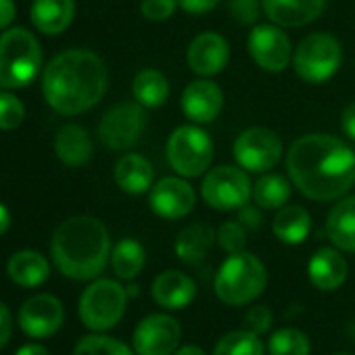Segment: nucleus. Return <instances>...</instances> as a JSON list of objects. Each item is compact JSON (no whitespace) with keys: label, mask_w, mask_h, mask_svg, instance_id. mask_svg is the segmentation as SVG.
Wrapping results in <instances>:
<instances>
[{"label":"nucleus","mask_w":355,"mask_h":355,"mask_svg":"<svg viewBox=\"0 0 355 355\" xmlns=\"http://www.w3.org/2000/svg\"><path fill=\"white\" fill-rule=\"evenodd\" d=\"M286 169L299 193L313 201H336L355 184V155L330 134L299 138L286 155Z\"/></svg>","instance_id":"1"},{"label":"nucleus","mask_w":355,"mask_h":355,"mask_svg":"<svg viewBox=\"0 0 355 355\" xmlns=\"http://www.w3.org/2000/svg\"><path fill=\"white\" fill-rule=\"evenodd\" d=\"M107 82L103 59L92 51L73 49L51 59L42 76V94L57 113L80 115L105 96Z\"/></svg>","instance_id":"2"},{"label":"nucleus","mask_w":355,"mask_h":355,"mask_svg":"<svg viewBox=\"0 0 355 355\" xmlns=\"http://www.w3.org/2000/svg\"><path fill=\"white\" fill-rule=\"evenodd\" d=\"M51 253L63 276L71 280H92L109 261L111 239L101 220L76 216L55 230Z\"/></svg>","instance_id":"3"},{"label":"nucleus","mask_w":355,"mask_h":355,"mask_svg":"<svg viewBox=\"0 0 355 355\" xmlns=\"http://www.w3.org/2000/svg\"><path fill=\"white\" fill-rule=\"evenodd\" d=\"M40 69L42 49L32 32L11 28L0 36V88H26L36 80Z\"/></svg>","instance_id":"4"},{"label":"nucleus","mask_w":355,"mask_h":355,"mask_svg":"<svg viewBox=\"0 0 355 355\" xmlns=\"http://www.w3.org/2000/svg\"><path fill=\"white\" fill-rule=\"evenodd\" d=\"M268 284V272L259 257L232 253L216 274V295L228 305H247L257 299Z\"/></svg>","instance_id":"5"},{"label":"nucleus","mask_w":355,"mask_h":355,"mask_svg":"<svg viewBox=\"0 0 355 355\" xmlns=\"http://www.w3.org/2000/svg\"><path fill=\"white\" fill-rule=\"evenodd\" d=\"M128 293L115 280H94L80 297V320L92 332L113 328L125 311Z\"/></svg>","instance_id":"6"},{"label":"nucleus","mask_w":355,"mask_h":355,"mask_svg":"<svg viewBox=\"0 0 355 355\" xmlns=\"http://www.w3.org/2000/svg\"><path fill=\"white\" fill-rule=\"evenodd\" d=\"M214 159V142L197 125L178 128L167 140V161L184 178H199Z\"/></svg>","instance_id":"7"},{"label":"nucleus","mask_w":355,"mask_h":355,"mask_svg":"<svg viewBox=\"0 0 355 355\" xmlns=\"http://www.w3.org/2000/svg\"><path fill=\"white\" fill-rule=\"evenodd\" d=\"M340 44L330 34H311L295 51L293 65L301 80L322 84L330 80L340 67Z\"/></svg>","instance_id":"8"},{"label":"nucleus","mask_w":355,"mask_h":355,"mask_svg":"<svg viewBox=\"0 0 355 355\" xmlns=\"http://www.w3.org/2000/svg\"><path fill=\"white\" fill-rule=\"evenodd\" d=\"M201 193L209 207L218 211H232L243 209L249 203L253 189L243 169L234 165H220L205 175Z\"/></svg>","instance_id":"9"},{"label":"nucleus","mask_w":355,"mask_h":355,"mask_svg":"<svg viewBox=\"0 0 355 355\" xmlns=\"http://www.w3.org/2000/svg\"><path fill=\"white\" fill-rule=\"evenodd\" d=\"M146 128V113L140 103H121L105 113L98 136L105 146L113 150L132 148Z\"/></svg>","instance_id":"10"},{"label":"nucleus","mask_w":355,"mask_h":355,"mask_svg":"<svg viewBox=\"0 0 355 355\" xmlns=\"http://www.w3.org/2000/svg\"><path fill=\"white\" fill-rule=\"evenodd\" d=\"M282 157V140L268 128H249L234 142V159L243 169L270 171Z\"/></svg>","instance_id":"11"},{"label":"nucleus","mask_w":355,"mask_h":355,"mask_svg":"<svg viewBox=\"0 0 355 355\" xmlns=\"http://www.w3.org/2000/svg\"><path fill=\"white\" fill-rule=\"evenodd\" d=\"M182 338V328L167 313L146 315L134 330L132 345L138 355H171Z\"/></svg>","instance_id":"12"},{"label":"nucleus","mask_w":355,"mask_h":355,"mask_svg":"<svg viewBox=\"0 0 355 355\" xmlns=\"http://www.w3.org/2000/svg\"><path fill=\"white\" fill-rule=\"evenodd\" d=\"M63 303L55 295H34L19 309V326L28 336L49 338L63 326Z\"/></svg>","instance_id":"13"},{"label":"nucleus","mask_w":355,"mask_h":355,"mask_svg":"<svg viewBox=\"0 0 355 355\" xmlns=\"http://www.w3.org/2000/svg\"><path fill=\"white\" fill-rule=\"evenodd\" d=\"M249 53L253 61L270 73H280L291 61V40L278 26H255L249 34Z\"/></svg>","instance_id":"14"},{"label":"nucleus","mask_w":355,"mask_h":355,"mask_svg":"<svg viewBox=\"0 0 355 355\" xmlns=\"http://www.w3.org/2000/svg\"><path fill=\"white\" fill-rule=\"evenodd\" d=\"M195 191L180 178H163L150 191V209L163 220H180L195 207Z\"/></svg>","instance_id":"15"},{"label":"nucleus","mask_w":355,"mask_h":355,"mask_svg":"<svg viewBox=\"0 0 355 355\" xmlns=\"http://www.w3.org/2000/svg\"><path fill=\"white\" fill-rule=\"evenodd\" d=\"M187 57L195 73L209 78V76H218L228 65L230 49H228V42L220 34L205 32V34H199L191 42Z\"/></svg>","instance_id":"16"},{"label":"nucleus","mask_w":355,"mask_h":355,"mask_svg":"<svg viewBox=\"0 0 355 355\" xmlns=\"http://www.w3.org/2000/svg\"><path fill=\"white\" fill-rule=\"evenodd\" d=\"M224 107V94L218 84L209 80H197L182 92V111L195 123L214 121Z\"/></svg>","instance_id":"17"},{"label":"nucleus","mask_w":355,"mask_h":355,"mask_svg":"<svg viewBox=\"0 0 355 355\" xmlns=\"http://www.w3.org/2000/svg\"><path fill=\"white\" fill-rule=\"evenodd\" d=\"M261 7L272 24L280 28H301L324 13L326 0H261Z\"/></svg>","instance_id":"18"},{"label":"nucleus","mask_w":355,"mask_h":355,"mask_svg":"<svg viewBox=\"0 0 355 355\" xmlns=\"http://www.w3.org/2000/svg\"><path fill=\"white\" fill-rule=\"evenodd\" d=\"M150 295L165 309H182L195 299L197 286L187 274L178 270H167L155 278Z\"/></svg>","instance_id":"19"},{"label":"nucleus","mask_w":355,"mask_h":355,"mask_svg":"<svg viewBox=\"0 0 355 355\" xmlns=\"http://www.w3.org/2000/svg\"><path fill=\"white\" fill-rule=\"evenodd\" d=\"M30 17L38 32L57 36L71 26L76 17V3L73 0H34Z\"/></svg>","instance_id":"20"},{"label":"nucleus","mask_w":355,"mask_h":355,"mask_svg":"<svg viewBox=\"0 0 355 355\" xmlns=\"http://www.w3.org/2000/svg\"><path fill=\"white\" fill-rule=\"evenodd\" d=\"M309 280L320 291H334L347 278V261L336 249H320L309 259Z\"/></svg>","instance_id":"21"},{"label":"nucleus","mask_w":355,"mask_h":355,"mask_svg":"<svg viewBox=\"0 0 355 355\" xmlns=\"http://www.w3.org/2000/svg\"><path fill=\"white\" fill-rule=\"evenodd\" d=\"M153 165L136 153L123 155L115 165V182L128 195H142L153 187Z\"/></svg>","instance_id":"22"},{"label":"nucleus","mask_w":355,"mask_h":355,"mask_svg":"<svg viewBox=\"0 0 355 355\" xmlns=\"http://www.w3.org/2000/svg\"><path fill=\"white\" fill-rule=\"evenodd\" d=\"M7 274L15 284L26 286V288H34V286H40L49 280L51 266L42 253L26 249V251H17L9 259Z\"/></svg>","instance_id":"23"},{"label":"nucleus","mask_w":355,"mask_h":355,"mask_svg":"<svg viewBox=\"0 0 355 355\" xmlns=\"http://www.w3.org/2000/svg\"><path fill=\"white\" fill-rule=\"evenodd\" d=\"M55 153L69 167L86 165L92 159L90 134L82 125H76V123L61 128L55 138Z\"/></svg>","instance_id":"24"},{"label":"nucleus","mask_w":355,"mask_h":355,"mask_svg":"<svg viewBox=\"0 0 355 355\" xmlns=\"http://www.w3.org/2000/svg\"><path fill=\"white\" fill-rule=\"evenodd\" d=\"M326 234L336 249L355 253V195L332 207L326 220Z\"/></svg>","instance_id":"25"},{"label":"nucleus","mask_w":355,"mask_h":355,"mask_svg":"<svg viewBox=\"0 0 355 355\" xmlns=\"http://www.w3.org/2000/svg\"><path fill=\"white\" fill-rule=\"evenodd\" d=\"M216 241V232L209 224H191L175 239V255L184 263H201Z\"/></svg>","instance_id":"26"},{"label":"nucleus","mask_w":355,"mask_h":355,"mask_svg":"<svg viewBox=\"0 0 355 355\" xmlns=\"http://www.w3.org/2000/svg\"><path fill=\"white\" fill-rule=\"evenodd\" d=\"M272 230L280 243L299 245L309 236L311 218L307 209H303L301 205H286V207H280L278 216L274 218Z\"/></svg>","instance_id":"27"},{"label":"nucleus","mask_w":355,"mask_h":355,"mask_svg":"<svg viewBox=\"0 0 355 355\" xmlns=\"http://www.w3.org/2000/svg\"><path fill=\"white\" fill-rule=\"evenodd\" d=\"M134 96L136 101L146 107V109H157L161 107L167 96H169V82L167 78L157 71V69H142L136 78H134Z\"/></svg>","instance_id":"28"},{"label":"nucleus","mask_w":355,"mask_h":355,"mask_svg":"<svg viewBox=\"0 0 355 355\" xmlns=\"http://www.w3.org/2000/svg\"><path fill=\"white\" fill-rule=\"evenodd\" d=\"M144 249L138 241L134 239H123L119 241L113 251H111V266L117 278L121 280H134L142 268H144Z\"/></svg>","instance_id":"29"},{"label":"nucleus","mask_w":355,"mask_h":355,"mask_svg":"<svg viewBox=\"0 0 355 355\" xmlns=\"http://www.w3.org/2000/svg\"><path fill=\"white\" fill-rule=\"evenodd\" d=\"M253 199L261 209H278L284 207L291 199V184L284 175L268 173L255 182L253 187Z\"/></svg>","instance_id":"30"},{"label":"nucleus","mask_w":355,"mask_h":355,"mask_svg":"<svg viewBox=\"0 0 355 355\" xmlns=\"http://www.w3.org/2000/svg\"><path fill=\"white\" fill-rule=\"evenodd\" d=\"M214 355H266V347L259 340V334L251 330H234L218 340Z\"/></svg>","instance_id":"31"},{"label":"nucleus","mask_w":355,"mask_h":355,"mask_svg":"<svg viewBox=\"0 0 355 355\" xmlns=\"http://www.w3.org/2000/svg\"><path fill=\"white\" fill-rule=\"evenodd\" d=\"M270 355H309L311 345L305 332L297 328H280L270 336Z\"/></svg>","instance_id":"32"},{"label":"nucleus","mask_w":355,"mask_h":355,"mask_svg":"<svg viewBox=\"0 0 355 355\" xmlns=\"http://www.w3.org/2000/svg\"><path fill=\"white\" fill-rule=\"evenodd\" d=\"M73 355H134L128 345L105 334L82 336L73 349Z\"/></svg>","instance_id":"33"},{"label":"nucleus","mask_w":355,"mask_h":355,"mask_svg":"<svg viewBox=\"0 0 355 355\" xmlns=\"http://www.w3.org/2000/svg\"><path fill=\"white\" fill-rule=\"evenodd\" d=\"M26 119L24 103L7 88L0 90V130H15Z\"/></svg>","instance_id":"34"},{"label":"nucleus","mask_w":355,"mask_h":355,"mask_svg":"<svg viewBox=\"0 0 355 355\" xmlns=\"http://www.w3.org/2000/svg\"><path fill=\"white\" fill-rule=\"evenodd\" d=\"M218 241L220 247L226 253H241L247 245V232L241 222H224L218 230Z\"/></svg>","instance_id":"35"},{"label":"nucleus","mask_w":355,"mask_h":355,"mask_svg":"<svg viewBox=\"0 0 355 355\" xmlns=\"http://www.w3.org/2000/svg\"><path fill=\"white\" fill-rule=\"evenodd\" d=\"M261 9L263 7H261L259 0H230V3H228L230 15L239 24H245V26H253L259 19Z\"/></svg>","instance_id":"36"},{"label":"nucleus","mask_w":355,"mask_h":355,"mask_svg":"<svg viewBox=\"0 0 355 355\" xmlns=\"http://www.w3.org/2000/svg\"><path fill=\"white\" fill-rule=\"evenodd\" d=\"M178 7V0H140V11L148 21H167Z\"/></svg>","instance_id":"37"},{"label":"nucleus","mask_w":355,"mask_h":355,"mask_svg":"<svg viewBox=\"0 0 355 355\" xmlns=\"http://www.w3.org/2000/svg\"><path fill=\"white\" fill-rule=\"evenodd\" d=\"M270 326H272V313L268 307L255 305L247 311V315H245V328L247 330H251L255 334H263L270 330Z\"/></svg>","instance_id":"38"},{"label":"nucleus","mask_w":355,"mask_h":355,"mask_svg":"<svg viewBox=\"0 0 355 355\" xmlns=\"http://www.w3.org/2000/svg\"><path fill=\"white\" fill-rule=\"evenodd\" d=\"M11 334H13V318L9 307L0 301V349L11 340Z\"/></svg>","instance_id":"39"},{"label":"nucleus","mask_w":355,"mask_h":355,"mask_svg":"<svg viewBox=\"0 0 355 355\" xmlns=\"http://www.w3.org/2000/svg\"><path fill=\"white\" fill-rule=\"evenodd\" d=\"M220 0H178V7L184 9L187 13L199 15V13H207L211 9L218 7Z\"/></svg>","instance_id":"40"},{"label":"nucleus","mask_w":355,"mask_h":355,"mask_svg":"<svg viewBox=\"0 0 355 355\" xmlns=\"http://www.w3.org/2000/svg\"><path fill=\"white\" fill-rule=\"evenodd\" d=\"M17 15V9H15V3L13 0H0V30H5L13 24Z\"/></svg>","instance_id":"41"},{"label":"nucleus","mask_w":355,"mask_h":355,"mask_svg":"<svg viewBox=\"0 0 355 355\" xmlns=\"http://www.w3.org/2000/svg\"><path fill=\"white\" fill-rule=\"evenodd\" d=\"M343 130H345V134L351 138V140H355V103H351L345 111H343Z\"/></svg>","instance_id":"42"},{"label":"nucleus","mask_w":355,"mask_h":355,"mask_svg":"<svg viewBox=\"0 0 355 355\" xmlns=\"http://www.w3.org/2000/svg\"><path fill=\"white\" fill-rule=\"evenodd\" d=\"M241 224H245V226H249V228H259L261 216L257 214V209L243 207V211H241Z\"/></svg>","instance_id":"43"},{"label":"nucleus","mask_w":355,"mask_h":355,"mask_svg":"<svg viewBox=\"0 0 355 355\" xmlns=\"http://www.w3.org/2000/svg\"><path fill=\"white\" fill-rule=\"evenodd\" d=\"M15 355H51V351L44 347V345H38V343H30V345H24Z\"/></svg>","instance_id":"44"},{"label":"nucleus","mask_w":355,"mask_h":355,"mask_svg":"<svg viewBox=\"0 0 355 355\" xmlns=\"http://www.w3.org/2000/svg\"><path fill=\"white\" fill-rule=\"evenodd\" d=\"M9 228H11V211L7 205L0 203V236H3Z\"/></svg>","instance_id":"45"},{"label":"nucleus","mask_w":355,"mask_h":355,"mask_svg":"<svg viewBox=\"0 0 355 355\" xmlns=\"http://www.w3.org/2000/svg\"><path fill=\"white\" fill-rule=\"evenodd\" d=\"M175 355H205V351L197 345H184V347L178 349Z\"/></svg>","instance_id":"46"},{"label":"nucleus","mask_w":355,"mask_h":355,"mask_svg":"<svg viewBox=\"0 0 355 355\" xmlns=\"http://www.w3.org/2000/svg\"><path fill=\"white\" fill-rule=\"evenodd\" d=\"M125 293H128V297H136L138 295V286H130V288H125Z\"/></svg>","instance_id":"47"},{"label":"nucleus","mask_w":355,"mask_h":355,"mask_svg":"<svg viewBox=\"0 0 355 355\" xmlns=\"http://www.w3.org/2000/svg\"><path fill=\"white\" fill-rule=\"evenodd\" d=\"M336 355H349V353H336Z\"/></svg>","instance_id":"48"}]
</instances>
